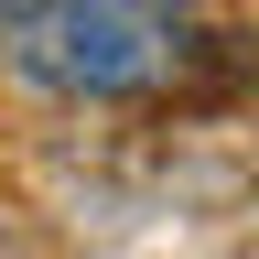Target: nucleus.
<instances>
[{
    "instance_id": "1",
    "label": "nucleus",
    "mask_w": 259,
    "mask_h": 259,
    "mask_svg": "<svg viewBox=\"0 0 259 259\" xmlns=\"http://www.w3.org/2000/svg\"><path fill=\"white\" fill-rule=\"evenodd\" d=\"M194 0H0V54L54 97H130L184 54Z\"/></svg>"
}]
</instances>
